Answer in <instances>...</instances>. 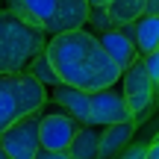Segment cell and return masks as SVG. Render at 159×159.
<instances>
[{
  "instance_id": "30bf717a",
  "label": "cell",
  "mask_w": 159,
  "mask_h": 159,
  "mask_svg": "<svg viewBox=\"0 0 159 159\" xmlns=\"http://www.w3.org/2000/svg\"><path fill=\"white\" fill-rule=\"evenodd\" d=\"M97 39H100V44L109 50V56H112L124 71L139 59V50H136V41H133V35L124 33L121 27H109V30H103V33H97Z\"/></svg>"
},
{
  "instance_id": "e0dca14e",
  "label": "cell",
  "mask_w": 159,
  "mask_h": 159,
  "mask_svg": "<svg viewBox=\"0 0 159 159\" xmlns=\"http://www.w3.org/2000/svg\"><path fill=\"white\" fill-rule=\"evenodd\" d=\"M142 59H144V65H148V74L153 80V89H156V97H159V47L153 53H148V56H142Z\"/></svg>"
},
{
  "instance_id": "ffe728a7",
  "label": "cell",
  "mask_w": 159,
  "mask_h": 159,
  "mask_svg": "<svg viewBox=\"0 0 159 159\" xmlns=\"http://www.w3.org/2000/svg\"><path fill=\"white\" fill-rule=\"evenodd\" d=\"M148 159H159V139H156V142L148 148Z\"/></svg>"
},
{
  "instance_id": "5bb4252c",
  "label": "cell",
  "mask_w": 159,
  "mask_h": 159,
  "mask_svg": "<svg viewBox=\"0 0 159 159\" xmlns=\"http://www.w3.org/2000/svg\"><path fill=\"white\" fill-rule=\"evenodd\" d=\"M144 3L148 0H109L106 12H109L115 27H121V24H133L136 18H142L144 15Z\"/></svg>"
},
{
  "instance_id": "7402d4cb",
  "label": "cell",
  "mask_w": 159,
  "mask_h": 159,
  "mask_svg": "<svg viewBox=\"0 0 159 159\" xmlns=\"http://www.w3.org/2000/svg\"><path fill=\"white\" fill-rule=\"evenodd\" d=\"M0 159H6V148H3V142H0Z\"/></svg>"
},
{
  "instance_id": "7a4b0ae2",
  "label": "cell",
  "mask_w": 159,
  "mask_h": 159,
  "mask_svg": "<svg viewBox=\"0 0 159 159\" xmlns=\"http://www.w3.org/2000/svg\"><path fill=\"white\" fill-rule=\"evenodd\" d=\"M50 35L24 21L18 12L0 9V74L27 71L39 53L47 50Z\"/></svg>"
},
{
  "instance_id": "52a82bcc",
  "label": "cell",
  "mask_w": 159,
  "mask_h": 159,
  "mask_svg": "<svg viewBox=\"0 0 159 159\" xmlns=\"http://www.w3.org/2000/svg\"><path fill=\"white\" fill-rule=\"evenodd\" d=\"M121 121H136L130 103L124 97V89H97L91 91V106H89V124L97 127H109V124H121Z\"/></svg>"
},
{
  "instance_id": "2e32d148",
  "label": "cell",
  "mask_w": 159,
  "mask_h": 159,
  "mask_svg": "<svg viewBox=\"0 0 159 159\" xmlns=\"http://www.w3.org/2000/svg\"><path fill=\"white\" fill-rule=\"evenodd\" d=\"M85 27H94L97 33H103V30L115 27V24H112V18H109L106 6H91V12H89V24H85Z\"/></svg>"
},
{
  "instance_id": "ba28073f",
  "label": "cell",
  "mask_w": 159,
  "mask_h": 159,
  "mask_svg": "<svg viewBox=\"0 0 159 159\" xmlns=\"http://www.w3.org/2000/svg\"><path fill=\"white\" fill-rule=\"evenodd\" d=\"M80 121H74L68 112H41V148H53V150H62L68 156V148L74 142L77 130H80Z\"/></svg>"
},
{
  "instance_id": "8992f818",
  "label": "cell",
  "mask_w": 159,
  "mask_h": 159,
  "mask_svg": "<svg viewBox=\"0 0 159 159\" xmlns=\"http://www.w3.org/2000/svg\"><path fill=\"white\" fill-rule=\"evenodd\" d=\"M121 89H124V97H127V103H130L136 121H142L144 115H148V109L153 106V100H156L153 80H150L148 65H144L142 56H139L136 62H133L130 68L121 74Z\"/></svg>"
},
{
  "instance_id": "9a60e30c",
  "label": "cell",
  "mask_w": 159,
  "mask_h": 159,
  "mask_svg": "<svg viewBox=\"0 0 159 159\" xmlns=\"http://www.w3.org/2000/svg\"><path fill=\"white\" fill-rule=\"evenodd\" d=\"M30 74H33L35 80H39V83H44L47 89H56L59 83H62V77H59V71L53 68V62H50V56H47V50L44 53H39V56L33 59V62H30Z\"/></svg>"
},
{
  "instance_id": "ac0fdd59",
  "label": "cell",
  "mask_w": 159,
  "mask_h": 159,
  "mask_svg": "<svg viewBox=\"0 0 159 159\" xmlns=\"http://www.w3.org/2000/svg\"><path fill=\"white\" fill-rule=\"evenodd\" d=\"M121 156H127V159H144V156H148V148H130L127 153H121Z\"/></svg>"
},
{
  "instance_id": "8fae6325",
  "label": "cell",
  "mask_w": 159,
  "mask_h": 159,
  "mask_svg": "<svg viewBox=\"0 0 159 159\" xmlns=\"http://www.w3.org/2000/svg\"><path fill=\"white\" fill-rule=\"evenodd\" d=\"M121 30L133 35L139 56H148L159 47V15H142L133 24H121Z\"/></svg>"
},
{
  "instance_id": "9c48e42d",
  "label": "cell",
  "mask_w": 159,
  "mask_h": 159,
  "mask_svg": "<svg viewBox=\"0 0 159 159\" xmlns=\"http://www.w3.org/2000/svg\"><path fill=\"white\" fill-rule=\"evenodd\" d=\"M50 100L56 103L62 112H68L74 121H80V124H89L91 91L77 89V85H68V83H59L56 89H50Z\"/></svg>"
},
{
  "instance_id": "5b68a950",
  "label": "cell",
  "mask_w": 159,
  "mask_h": 159,
  "mask_svg": "<svg viewBox=\"0 0 159 159\" xmlns=\"http://www.w3.org/2000/svg\"><path fill=\"white\" fill-rule=\"evenodd\" d=\"M41 112L44 109L15 121L12 127H6L0 133V142H3L9 159H35L39 156V150H41Z\"/></svg>"
},
{
  "instance_id": "44dd1931",
  "label": "cell",
  "mask_w": 159,
  "mask_h": 159,
  "mask_svg": "<svg viewBox=\"0 0 159 159\" xmlns=\"http://www.w3.org/2000/svg\"><path fill=\"white\" fill-rule=\"evenodd\" d=\"M89 3H91V6H106L109 0H89Z\"/></svg>"
},
{
  "instance_id": "4fadbf2b",
  "label": "cell",
  "mask_w": 159,
  "mask_h": 159,
  "mask_svg": "<svg viewBox=\"0 0 159 159\" xmlns=\"http://www.w3.org/2000/svg\"><path fill=\"white\" fill-rule=\"evenodd\" d=\"M136 121H121V124H109L100 130V156H121L127 142L133 139Z\"/></svg>"
},
{
  "instance_id": "7c38bea8",
  "label": "cell",
  "mask_w": 159,
  "mask_h": 159,
  "mask_svg": "<svg viewBox=\"0 0 159 159\" xmlns=\"http://www.w3.org/2000/svg\"><path fill=\"white\" fill-rule=\"evenodd\" d=\"M100 130L97 124H83L68 148V159H94L100 156Z\"/></svg>"
},
{
  "instance_id": "3957f363",
  "label": "cell",
  "mask_w": 159,
  "mask_h": 159,
  "mask_svg": "<svg viewBox=\"0 0 159 159\" xmlns=\"http://www.w3.org/2000/svg\"><path fill=\"white\" fill-rule=\"evenodd\" d=\"M9 9L24 21L44 30L47 35H59L89 24V0H9Z\"/></svg>"
},
{
  "instance_id": "6da1fadb",
  "label": "cell",
  "mask_w": 159,
  "mask_h": 159,
  "mask_svg": "<svg viewBox=\"0 0 159 159\" xmlns=\"http://www.w3.org/2000/svg\"><path fill=\"white\" fill-rule=\"evenodd\" d=\"M47 56H50L53 68L59 71L62 83L85 89V91L109 89V85L121 83V74H124V68L100 44L97 33H89L85 27L50 35L47 39Z\"/></svg>"
},
{
  "instance_id": "277c9868",
  "label": "cell",
  "mask_w": 159,
  "mask_h": 159,
  "mask_svg": "<svg viewBox=\"0 0 159 159\" xmlns=\"http://www.w3.org/2000/svg\"><path fill=\"white\" fill-rule=\"evenodd\" d=\"M47 85L39 83L30 71H15V74H0V133L12 127L15 121L44 109L47 103Z\"/></svg>"
},
{
  "instance_id": "d6986e66",
  "label": "cell",
  "mask_w": 159,
  "mask_h": 159,
  "mask_svg": "<svg viewBox=\"0 0 159 159\" xmlns=\"http://www.w3.org/2000/svg\"><path fill=\"white\" fill-rule=\"evenodd\" d=\"M144 15H159V0H148L144 3Z\"/></svg>"
}]
</instances>
